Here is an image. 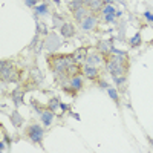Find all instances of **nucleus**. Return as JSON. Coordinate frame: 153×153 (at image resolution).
<instances>
[{
	"mask_svg": "<svg viewBox=\"0 0 153 153\" xmlns=\"http://www.w3.org/2000/svg\"><path fill=\"white\" fill-rule=\"evenodd\" d=\"M86 57H87V49H86V48L76 49L75 52L72 54V60H74V63H78V65L86 60Z\"/></svg>",
	"mask_w": 153,
	"mask_h": 153,
	"instance_id": "4",
	"label": "nucleus"
},
{
	"mask_svg": "<svg viewBox=\"0 0 153 153\" xmlns=\"http://www.w3.org/2000/svg\"><path fill=\"white\" fill-rule=\"evenodd\" d=\"M46 9V6H42V8H38V14H43V11Z\"/></svg>",
	"mask_w": 153,
	"mask_h": 153,
	"instance_id": "20",
	"label": "nucleus"
},
{
	"mask_svg": "<svg viewBox=\"0 0 153 153\" xmlns=\"http://www.w3.org/2000/svg\"><path fill=\"white\" fill-rule=\"evenodd\" d=\"M81 23H83V25H81V28H83V29H92V28H95L97 19H95V17H92V16H87Z\"/></svg>",
	"mask_w": 153,
	"mask_h": 153,
	"instance_id": "6",
	"label": "nucleus"
},
{
	"mask_svg": "<svg viewBox=\"0 0 153 153\" xmlns=\"http://www.w3.org/2000/svg\"><path fill=\"white\" fill-rule=\"evenodd\" d=\"M83 74H84L86 76H89V78H97V76H98L97 68H95V66H89V65L83 68Z\"/></svg>",
	"mask_w": 153,
	"mask_h": 153,
	"instance_id": "7",
	"label": "nucleus"
},
{
	"mask_svg": "<svg viewBox=\"0 0 153 153\" xmlns=\"http://www.w3.org/2000/svg\"><path fill=\"white\" fill-rule=\"evenodd\" d=\"M91 2H92V0H83V5L84 6H89V5H91Z\"/></svg>",
	"mask_w": 153,
	"mask_h": 153,
	"instance_id": "19",
	"label": "nucleus"
},
{
	"mask_svg": "<svg viewBox=\"0 0 153 153\" xmlns=\"http://www.w3.org/2000/svg\"><path fill=\"white\" fill-rule=\"evenodd\" d=\"M98 49H100V52H103V54H109L112 46H110V43H100Z\"/></svg>",
	"mask_w": 153,
	"mask_h": 153,
	"instance_id": "13",
	"label": "nucleus"
},
{
	"mask_svg": "<svg viewBox=\"0 0 153 153\" xmlns=\"http://www.w3.org/2000/svg\"><path fill=\"white\" fill-rule=\"evenodd\" d=\"M26 135L32 143L38 144V143H42V139H43V129L38 124H32L26 129Z\"/></svg>",
	"mask_w": 153,
	"mask_h": 153,
	"instance_id": "2",
	"label": "nucleus"
},
{
	"mask_svg": "<svg viewBox=\"0 0 153 153\" xmlns=\"http://www.w3.org/2000/svg\"><path fill=\"white\" fill-rule=\"evenodd\" d=\"M103 3H104V0H92V2H91V5H89L87 8H89V11L97 12V11H100V9H101Z\"/></svg>",
	"mask_w": 153,
	"mask_h": 153,
	"instance_id": "11",
	"label": "nucleus"
},
{
	"mask_svg": "<svg viewBox=\"0 0 153 153\" xmlns=\"http://www.w3.org/2000/svg\"><path fill=\"white\" fill-rule=\"evenodd\" d=\"M81 6H84V5H83V0H72V2L69 3V8H71L72 11H76V9L81 8Z\"/></svg>",
	"mask_w": 153,
	"mask_h": 153,
	"instance_id": "14",
	"label": "nucleus"
},
{
	"mask_svg": "<svg viewBox=\"0 0 153 153\" xmlns=\"http://www.w3.org/2000/svg\"><path fill=\"white\" fill-rule=\"evenodd\" d=\"M49 61H51V66L57 72H65L66 68L74 63L72 55H55V57H51Z\"/></svg>",
	"mask_w": 153,
	"mask_h": 153,
	"instance_id": "1",
	"label": "nucleus"
},
{
	"mask_svg": "<svg viewBox=\"0 0 153 153\" xmlns=\"http://www.w3.org/2000/svg\"><path fill=\"white\" fill-rule=\"evenodd\" d=\"M74 32H75V29H74V26H72L71 23H65V25L61 26V34H63V37H72Z\"/></svg>",
	"mask_w": 153,
	"mask_h": 153,
	"instance_id": "9",
	"label": "nucleus"
},
{
	"mask_svg": "<svg viewBox=\"0 0 153 153\" xmlns=\"http://www.w3.org/2000/svg\"><path fill=\"white\" fill-rule=\"evenodd\" d=\"M25 2H26V5H28V6H34V5H37L38 0H25Z\"/></svg>",
	"mask_w": 153,
	"mask_h": 153,
	"instance_id": "18",
	"label": "nucleus"
},
{
	"mask_svg": "<svg viewBox=\"0 0 153 153\" xmlns=\"http://www.w3.org/2000/svg\"><path fill=\"white\" fill-rule=\"evenodd\" d=\"M22 97H23V94H22V92H16V95H14V101H16V104H22Z\"/></svg>",
	"mask_w": 153,
	"mask_h": 153,
	"instance_id": "17",
	"label": "nucleus"
},
{
	"mask_svg": "<svg viewBox=\"0 0 153 153\" xmlns=\"http://www.w3.org/2000/svg\"><path fill=\"white\" fill-rule=\"evenodd\" d=\"M2 78L6 81H16L17 80V69L8 61L6 66L2 68Z\"/></svg>",
	"mask_w": 153,
	"mask_h": 153,
	"instance_id": "3",
	"label": "nucleus"
},
{
	"mask_svg": "<svg viewBox=\"0 0 153 153\" xmlns=\"http://www.w3.org/2000/svg\"><path fill=\"white\" fill-rule=\"evenodd\" d=\"M65 72H66V75H69L71 78H72V76H76V75L81 74V66L78 65V63H72V65H69L66 68Z\"/></svg>",
	"mask_w": 153,
	"mask_h": 153,
	"instance_id": "5",
	"label": "nucleus"
},
{
	"mask_svg": "<svg viewBox=\"0 0 153 153\" xmlns=\"http://www.w3.org/2000/svg\"><path fill=\"white\" fill-rule=\"evenodd\" d=\"M58 104H60V103H58V100H57V98H52V100L49 101V110H55Z\"/></svg>",
	"mask_w": 153,
	"mask_h": 153,
	"instance_id": "15",
	"label": "nucleus"
},
{
	"mask_svg": "<svg viewBox=\"0 0 153 153\" xmlns=\"http://www.w3.org/2000/svg\"><path fill=\"white\" fill-rule=\"evenodd\" d=\"M110 95L113 97V100H115V101H117V94H115V91H110Z\"/></svg>",
	"mask_w": 153,
	"mask_h": 153,
	"instance_id": "21",
	"label": "nucleus"
},
{
	"mask_svg": "<svg viewBox=\"0 0 153 153\" xmlns=\"http://www.w3.org/2000/svg\"><path fill=\"white\" fill-rule=\"evenodd\" d=\"M71 86H72V89H75V91H80V89L83 87V78H81L80 75L72 76V80H71Z\"/></svg>",
	"mask_w": 153,
	"mask_h": 153,
	"instance_id": "10",
	"label": "nucleus"
},
{
	"mask_svg": "<svg viewBox=\"0 0 153 153\" xmlns=\"http://www.w3.org/2000/svg\"><path fill=\"white\" fill-rule=\"evenodd\" d=\"M52 118H54V115H52V112H49V110L42 113V121H43L45 126H49L51 123H52Z\"/></svg>",
	"mask_w": 153,
	"mask_h": 153,
	"instance_id": "12",
	"label": "nucleus"
},
{
	"mask_svg": "<svg viewBox=\"0 0 153 153\" xmlns=\"http://www.w3.org/2000/svg\"><path fill=\"white\" fill-rule=\"evenodd\" d=\"M97 63H100V58H98L97 55H94V57H91V58L87 60V65H89V66H95Z\"/></svg>",
	"mask_w": 153,
	"mask_h": 153,
	"instance_id": "16",
	"label": "nucleus"
},
{
	"mask_svg": "<svg viewBox=\"0 0 153 153\" xmlns=\"http://www.w3.org/2000/svg\"><path fill=\"white\" fill-rule=\"evenodd\" d=\"M89 16V12H87V9L86 8H78V9H76V11H74V17L76 19V20H78V22H83L86 17Z\"/></svg>",
	"mask_w": 153,
	"mask_h": 153,
	"instance_id": "8",
	"label": "nucleus"
}]
</instances>
